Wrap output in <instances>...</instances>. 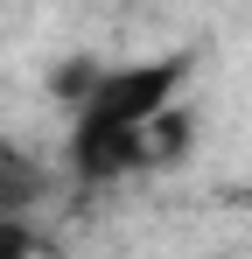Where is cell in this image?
Masks as SVG:
<instances>
[{
  "label": "cell",
  "mask_w": 252,
  "mask_h": 259,
  "mask_svg": "<svg viewBox=\"0 0 252 259\" xmlns=\"http://www.w3.org/2000/svg\"><path fill=\"white\" fill-rule=\"evenodd\" d=\"M189 84V56H147L126 70H98V84L70 112V175L77 182H119L147 168V126Z\"/></svg>",
  "instance_id": "6da1fadb"
},
{
  "label": "cell",
  "mask_w": 252,
  "mask_h": 259,
  "mask_svg": "<svg viewBox=\"0 0 252 259\" xmlns=\"http://www.w3.org/2000/svg\"><path fill=\"white\" fill-rule=\"evenodd\" d=\"M49 196V168H42L28 147H14V140H0V210H14V217H28Z\"/></svg>",
  "instance_id": "7a4b0ae2"
},
{
  "label": "cell",
  "mask_w": 252,
  "mask_h": 259,
  "mask_svg": "<svg viewBox=\"0 0 252 259\" xmlns=\"http://www.w3.org/2000/svg\"><path fill=\"white\" fill-rule=\"evenodd\" d=\"M91 84H98V63H63V70L49 77V91H56V98H63L70 112H77L84 98H91Z\"/></svg>",
  "instance_id": "3957f363"
},
{
  "label": "cell",
  "mask_w": 252,
  "mask_h": 259,
  "mask_svg": "<svg viewBox=\"0 0 252 259\" xmlns=\"http://www.w3.org/2000/svg\"><path fill=\"white\" fill-rule=\"evenodd\" d=\"M0 259H35V231H28V217L0 210Z\"/></svg>",
  "instance_id": "277c9868"
}]
</instances>
